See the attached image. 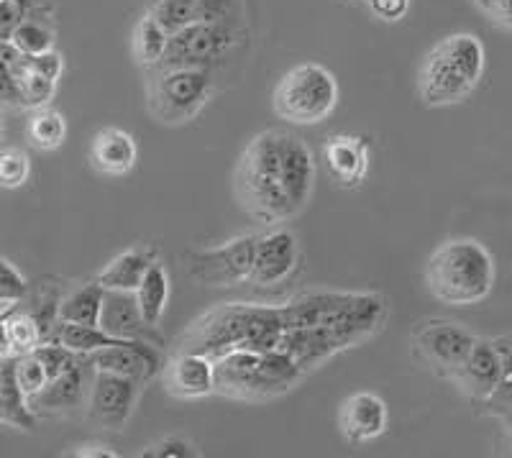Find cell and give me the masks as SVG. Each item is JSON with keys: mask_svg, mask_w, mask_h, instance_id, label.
<instances>
[{"mask_svg": "<svg viewBox=\"0 0 512 458\" xmlns=\"http://www.w3.org/2000/svg\"><path fill=\"white\" fill-rule=\"evenodd\" d=\"M315 187V157L300 136L280 128L256 134L241 151L233 190L259 223H285L305 210Z\"/></svg>", "mask_w": 512, "mask_h": 458, "instance_id": "obj_1", "label": "cell"}, {"mask_svg": "<svg viewBox=\"0 0 512 458\" xmlns=\"http://www.w3.org/2000/svg\"><path fill=\"white\" fill-rule=\"evenodd\" d=\"M280 313L285 333L277 348L308 372L377 333L387 305L379 295L367 292H303L280 305Z\"/></svg>", "mask_w": 512, "mask_h": 458, "instance_id": "obj_2", "label": "cell"}, {"mask_svg": "<svg viewBox=\"0 0 512 458\" xmlns=\"http://www.w3.org/2000/svg\"><path fill=\"white\" fill-rule=\"evenodd\" d=\"M285 333L280 308L231 302L200 315L182 338L180 351L221 359L231 351H272Z\"/></svg>", "mask_w": 512, "mask_h": 458, "instance_id": "obj_3", "label": "cell"}, {"mask_svg": "<svg viewBox=\"0 0 512 458\" xmlns=\"http://www.w3.org/2000/svg\"><path fill=\"white\" fill-rule=\"evenodd\" d=\"M425 285L443 305H477L495 287V259L477 238H451L425 264Z\"/></svg>", "mask_w": 512, "mask_h": 458, "instance_id": "obj_4", "label": "cell"}, {"mask_svg": "<svg viewBox=\"0 0 512 458\" xmlns=\"http://www.w3.org/2000/svg\"><path fill=\"white\" fill-rule=\"evenodd\" d=\"M484 44L474 34H451L425 54L418 72V95L425 105L461 103L474 93L484 75Z\"/></svg>", "mask_w": 512, "mask_h": 458, "instance_id": "obj_5", "label": "cell"}, {"mask_svg": "<svg viewBox=\"0 0 512 458\" xmlns=\"http://www.w3.org/2000/svg\"><path fill=\"white\" fill-rule=\"evenodd\" d=\"M303 369L280 348L231 351L216 359V392L241 402H264L285 395L303 379Z\"/></svg>", "mask_w": 512, "mask_h": 458, "instance_id": "obj_6", "label": "cell"}, {"mask_svg": "<svg viewBox=\"0 0 512 458\" xmlns=\"http://www.w3.org/2000/svg\"><path fill=\"white\" fill-rule=\"evenodd\" d=\"M338 82L323 64H297L277 82L272 95L274 113L295 126L323 123L338 105Z\"/></svg>", "mask_w": 512, "mask_h": 458, "instance_id": "obj_7", "label": "cell"}, {"mask_svg": "<svg viewBox=\"0 0 512 458\" xmlns=\"http://www.w3.org/2000/svg\"><path fill=\"white\" fill-rule=\"evenodd\" d=\"M241 34V24H192L169 36L162 59L149 70H210L228 57Z\"/></svg>", "mask_w": 512, "mask_h": 458, "instance_id": "obj_8", "label": "cell"}, {"mask_svg": "<svg viewBox=\"0 0 512 458\" xmlns=\"http://www.w3.org/2000/svg\"><path fill=\"white\" fill-rule=\"evenodd\" d=\"M208 95V70H157L149 80V113L164 126H180L203 111Z\"/></svg>", "mask_w": 512, "mask_h": 458, "instance_id": "obj_9", "label": "cell"}, {"mask_svg": "<svg viewBox=\"0 0 512 458\" xmlns=\"http://www.w3.org/2000/svg\"><path fill=\"white\" fill-rule=\"evenodd\" d=\"M259 236L233 238L216 249H198L185 254V269L192 279L208 287H233L249 282Z\"/></svg>", "mask_w": 512, "mask_h": 458, "instance_id": "obj_10", "label": "cell"}, {"mask_svg": "<svg viewBox=\"0 0 512 458\" xmlns=\"http://www.w3.org/2000/svg\"><path fill=\"white\" fill-rule=\"evenodd\" d=\"M474 341L477 336L472 331L451 320H428L420 323L413 333L415 356L443 379H451L459 372Z\"/></svg>", "mask_w": 512, "mask_h": 458, "instance_id": "obj_11", "label": "cell"}, {"mask_svg": "<svg viewBox=\"0 0 512 458\" xmlns=\"http://www.w3.org/2000/svg\"><path fill=\"white\" fill-rule=\"evenodd\" d=\"M141 384L111 372H95L88 395V418L103 430H123L134 415Z\"/></svg>", "mask_w": 512, "mask_h": 458, "instance_id": "obj_12", "label": "cell"}, {"mask_svg": "<svg viewBox=\"0 0 512 458\" xmlns=\"http://www.w3.org/2000/svg\"><path fill=\"white\" fill-rule=\"evenodd\" d=\"M95 372H111L118 377H128L146 384L164 369L162 351L157 343L149 341H118L113 346H103L88 354Z\"/></svg>", "mask_w": 512, "mask_h": 458, "instance_id": "obj_13", "label": "cell"}, {"mask_svg": "<svg viewBox=\"0 0 512 458\" xmlns=\"http://www.w3.org/2000/svg\"><path fill=\"white\" fill-rule=\"evenodd\" d=\"M93 364L85 354H80L77 364L59 377L49 379L47 387L29 397V407L34 415H57V412H75L88 405L90 382H93Z\"/></svg>", "mask_w": 512, "mask_h": 458, "instance_id": "obj_14", "label": "cell"}, {"mask_svg": "<svg viewBox=\"0 0 512 458\" xmlns=\"http://www.w3.org/2000/svg\"><path fill=\"white\" fill-rule=\"evenodd\" d=\"M98 328H103L108 336L121 338V341H149L157 343L159 348L164 346V338L157 325H149L141 315L136 292L105 290Z\"/></svg>", "mask_w": 512, "mask_h": 458, "instance_id": "obj_15", "label": "cell"}, {"mask_svg": "<svg viewBox=\"0 0 512 458\" xmlns=\"http://www.w3.org/2000/svg\"><path fill=\"white\" fill-rule=\"evenodd\" d=\"M502 379H505V366H502V356L497 351V346L492 343V338H477L469 356L464 359V364L459 366V372L451 377V382L464 395L482 402L484 397L495 392V387Z\"/></svg>", "mask_w": 512, "mask_h": 458, "instance_id": "obj_16", "label": "cell"}, {"mask_svg": "<svg viewBox=\"0 0 512 458\" xmlns=\"http://www.w3.org/2000/svg\"><path fill=\"white\" fill-rule=\"evenodd\" d=\"M297 261H300V249H297V238L290 231L280 228L267 236H259L249 282L259 287L277 285L295 272Z\"/></svg>", "mask_w": 512, "mask_h": 458, "instance_id": "obj_17", "label": "cell"}, {"mask_svg": "<svg viewBox=\"0 0 512 458\" xmlns=\"http://www.w3.org/2000/svg\"><path fill=\"white\" fill-rule=\"evenodd\" d=\"M164 384L172 397L200 400L216 392V361L203 354L180 351L164 366Z\"/></svg>", "mask_w": 512, "mask_h": 458, "instance_id": "obj_18", "label": "cell"}, {"mask_svg": "<svg viewBox=\"0 0 512 458\" xmlns=\"http://www.w3.org/2000/svg\"><path fill=\"white\" fill-rule=\"evenodd\" d=\"M338 425L349 443L377 441L387 430V405L374 392H356L338 410Z\"/></svg>", "mask_w": 512, "mask_h": 458, "instance_id": "obj_19", "label": "cell"}, {"mask_svg": "<svg viewBox=\"0 0 512 458\" xmlns=\"http://www.w3.org/2000/svg\"><path fill=\"white\" fill-rule=\"evenodd\" d=\"M323 162L338 187H359L369 169V144L359 136H331L323 146Z\"/></svg>", "mask_w": 512, "mask_h": 458, "instance_id": "obj_20", "label": "cell"}, {"mask_svg": "<svg viewBox=\"0 0 512 458\" xmlns=\"http://www.w3.org/2000/svg\"><path fill=\"white\" fill-rule=\"evenodd\" d=\"M139 162L136 139L123 128H103L90 144V164L105 177H126Z\"/></svg>", "mask_w": 512, "mask_h": 458, "instance_id": "obj_21", "label": "cell"}, {"mask_svg": "<svg viewBox=\"0 0 512 458\" xmlns=\"http://www.w3.org/2000/svg\"><path fill=\"white\" fill-rule=\"evenodd\" d=\"M0 423L18 430L36 428V415L16 382V356H0Z\"/></svg>", "mask_w": 512, "mask_h": 458, "instance_id": "obj_22", "label": "cell"}, {"mask_svg": "<svg viewBox=\"0 0 512 458\" xmlns=\"http://www.w3.org/2000/svg\"><path fill=\"white\" fill-rule=\"evenodd\" d=\"M157 254L146 246H136V249H128L123 254H118L116 259L108 261V267L98 274V282L105 290H128L136 292V287L141 285L144 274L149 272Z\"/></svg>", "mask_w": 512, "mask_h": 458, "instance_id": "obj_23", "label": "cell"}, {"mask_svg": "<svg viewBox=\"0 0 512 458\" xmlns=\"http://www.w3.org/2000/svg\"><path fill=\"white\" fill-rule=\"evenodd\" d=\"M105 287L98 279L88 285L77 287L75 292L59 300V320L62 323H80V325H98L100 308H103Z\"/></svg>", "mask_w": 512, "mask_h": 458, "instance_id": "obj_24", "label": "cell"}, {"mask_svg": "<svg viewBox=\"0 0 512 458\" xmlns=\"http://www.w3.org/2000/svg\"><path fill=\"white\" fill-rule=\"evenodd\" d=\"M169 300V274L164 269V264H159V259L154 261L149 272L144 274L141 285L136 287V302H139L141 315L149 325H159L162 320L164 308H167Z\"/></svg>", "mask_w": 512, "mask_h": 458, "instance_id": "obj_25", "label": "cell"}, {"mask_svg": "<svg viewBox=\"0 0 512 458\" xmlns=\"http://www.w3.org/2000/svg\"><path fill=\"white\" fill-rule=\"evenodd\" d=\"M6 338L11 356L31 354L39 343H44V331H41L39 320L34 318L29 308H21V302L6 308Z\"/></svg>", "mask_w": 512, "mask_h": 458, "instance_id": "obj_26", "label": "cell"}, {"mask_svg": "<svg viewBox=\"0 0 512 458\" xmlns=\"http://www.w3.org/2000/svg\"><path fill=\"white\" fill-rule=\"evenodd\" d=\"M11 75L18 87V95H21V105H24V108H44V105L54 98L57 82L39 75L36 70H31L21 54L11 62Z\"/></svg>", "mask_w": 512, "mask_h": 458, "instance_id": "obj_27", "label": "cell"}, {"mask_svg": "<svg viewBox=\"0 0 512 458\" xmlns=\"http://www.w3.org/2000/svg\"><path fill=\"white\" fill-rule=\"evenodd\" d=\"M146 13L172 36L187 26L200 24V0H149Z\"/></svg>", "mask_w": 512, "mask_h": 458, "instance_id": "obj_28", "label": "cell"}, {"mask_svg": "<svg viewBox=\"0 0 512 458\" xmlns=\"http://www.w3.org/2000/svg\"><path fill=\"white\" fill-rule=\"evenodd\" d=\"M54 341H59L62 346L70 348V351H75V354L88 356V354H93V351H98V348L113 346V343H118L121 338L108 336V333H105L103 328H98V325L62 323V320H59L57 333H54Z\"/></svg>", "mask_w": 512, "mask_h": 458, "instance_id": "obj_29", "label": "cell"}, {"mask_svg": "<svg viewBox=\"0 0 512 458\" xmlns=\"http://www.w3.org/2000/svg\"><path fill=\"white\" fill-rule=\"evenodd\" d=\"M44 11H26V18L13 31L11 44L18 49V54H44L54 49V29L39 18Z\"/></svg>", "mask_w": 512, "mask_h": 458, "instance_id": "obj_30", "label": "cell"}, {"mask_svg": "<svg viewBox=\"0 0 512 458\" xmlns=\"http://www.w3.org/2000/svg\"><path fill=\"white\" fill-rule=\"evenodd\" d=\"M169 34L154 21L149 13L139 18L134 29V54L144 67H154L167 49Z\"/></svg>", "mask_w": 512, "mask_h": 458, "instance_id": "obj_31", "label": "cell"}, {"mask_svg": "<svg viewBox=\"0 0 512 458\" xmlns=\"http://www.w3.org/2000/svg\"><path fill=\"white\" fill-rule=\"evenodd\" d=\"M29 139L41 151L59 149L67 139V121L57 111H39L29 123Z\"/></svg>", "mask_w": 512, "mask_h": 458, "instance_id": "obj_32", "label": "cell"}, {"mask_svg": "<svg viewBox=\"0 0 512 458\" xmlns=\"http://www.w3.org/2000/svg\"><path fill=\"white\" fill-rule=\"evenodd\" d=\"M31 354L36 356V359L41 361V366L47 369V377L54 379L59 377V374H64L67 369H72V366L77 364V359H80V354H75V351H70L67 346H62L59 341H44L39 343V346L31 351Z\"/></svg>", "mask_w": 512, "mask_h": 458, "instance_id": "obj_33", "label": "cell"}, {"mask_svg": "<svg viewBox=\"0 0 512 458\" xmlns=\"http://www.w3.org/2000/svg\"><path fill=\"white\" fill-rule=\"evenodd\" d=\"M31 174L29 154L21 149H3L0 151V187L3 190H16L24 185Z\"/></svg>", "mask_w": 512, "mask_h": 458, "instance_id": "obj_34", "label": "cell"}, {"mask_svg": "<svg viewBox=\"0 0 512 458\" xmlns=\"http://www.w3.org/2000/svg\"><path fill=\"white\" fill-rule=\"evenodd\" d=\"M16 382L26 395V400H29V397H34L36 392L47 387V369L41 366V361L34 354L16 356Z\"/></svg>", "mask_w": 512, "mask_h": 458, "instance_id": "obj_35", "label": "cell"}, {"mask_svg": "<svg viewBox=\"0 0 512 458\" xmlns=\"http://www.w3.org/2000/svg\"><path fill=\"white\" fill-rule=\"evenodd\" d=\"M26 292H29V285L21 277V272L13 267L11 261L0 259V308H11V305L24 302Z\"/></svg>", "mask_w": 512, "mask_h": 458, "instance_id": "obj_36", "label": "cell"}, {"mask_svg": "<svg viewBox=\"0 0 512 458\" xmlns=\"http://www.w3.org/2000/svg\"><path fill=\"white\" fill-rule=\"evenodd\" d=\"M16 57H18V49L13 47L11 41H0V105H16V108H24V105H21V95H18V87L11 75V62Z\"/></svg>", "mask_w": 512, "mask_h": 458, "instance_id": "obj_37", "label": "cell"}, {"mask_svg": "<svg viewBox=\"0 0 512 458\" xmlns=\"http://www.w3.org/2000/svg\"><path fill=\"white\" fill-rule=\"evenodd\" d=\"M200 24H241V0H200Z\"/></svg>", "mask_w": 512, "mask_h": 458, "instance_id": "obj_38", "label": "cell"}, {"mask_svg": "<svg viewBox=\"0 0 512 458\" xmlns=\"http://www.w3.org/2000/svg\"><path fill=\"white\" fill-rule=\"evenodd\" d=\"M484 410L489 415L502 420H512V374H507L500 384L495 387V392L482 400Z\"/></svg>", "mask_w": 512, "mask_h": 458, "instance_id": "obj_39", "label": "cell"}, {"mask_svg": "<svg viewBox=\"0 0 512 458\" xmlns=\"http://www.w3.org/2000/svg\"><path fill=\"white\" fill-rule=\"evenodd\" d=\"M195 456H200V453L195 451V446H192L190 441H185V438H177V435H172V438H162L157 446H152L149 451L141 453V458H195Z\"/></svg>", "mask_w": 512, "mask_h": 458, "instance_id": "obj_40", "label": "cell"}, {"mask_svg": "<svg viewBox=\"0 0 512 458\" xmlns=\"http://www.w3.org/2000/svg\"><path fill=\"white\" fill-rule=\"evenodd\" d=\"M26 18V8L18 0H0V41H11L13 31Z\"/></svg>", "mask_w": 512, "mask_h": 458, "instance_id": "obj_41", "label": "cell"}, {"mask_svg": "<svg viewBox=\"0 0 512 458\" xmlns=\"http://www.w3.org/2000/svg\"><path fill=\"white\" fill-rule=\"evenodd\" d=\"M482 13H487L497 26L512 31V0H474Z\"/></svg>", "mask_w": 512, "mask_h": 458, "instance_id": "obj_42", "label": "cell"}, {"mask_svg": "<svg viewBox=\"0 0 512 458\" xmlns=\"http://www.w3.org/2000/svg\"><path fill=\"white\" fill-rule=\"evenodd\" d=\"M369 8L382 21H400L410 11V0H367Z\"/></svg>", "mask_w": 512, "mask_h": 458, "instance_id": "obj_43", "label": "cell"}, {"mask_svg": "<svg viewBox=\"0 0 512 458\" xmlns=\"http://www.w3.org/2000/svg\"><path fill=\"white\" fill-rule=\"evenodd\" d=\"M492 343H495L497 351H500L502 366H505V377H507V374H512V331L505 333V336L492 338Z\"/></svg>", "mask_w": 512, "mask_h": 458, "instance_id": "obj_44", "label": "cell"}, {"mask_svg": "<svg viewBox=\"0 0 512 458\" xmlns=\"http://www.w3.org/2000/svg\"><path fill=\"white\" fill-rule=\"evenodd\" d=\"M88 451H75L80 458H118V451H108V446H85Z\"/></svg>", "mask_w": 512, "mask_h": 458, "instance_id": "obj_45", "label": "cell"}, {"mask_svg": "<svg viewBox=\"0 0 512 458\" xmlns=\"http://www.w3.org/2000/svg\"><path fill=\"white\" fill-rule=\"evenodd\" d=\"M0 356H11L6 338V308H0Z\"/></svg>", "mask_w": 512, "mask_h": 458, "instance_id": "obj_46", "label": "cell"}, {"mask_svg": "<svg viewBox=\"0 0 512 458\" xmlns=\"http://www.w3.org/2000/svg\"><path fill=\"white\" fill-rule=\"evenodd\" d=\"M26 11H47L49 0H18Z\"/></svg>", "mask_w": 512, "mask_h": 458, "instance_id": "obj_47", "label": "cell"}, {"mask_svg": "<svg viewBox=\"0 0 512 458\" xmlns=\"http://www.w3.org/2000/svg\"><path fill=\"white\" fill-rule=\"evenodd\" d=\"M507 423V433H510V446H512V420H505Z\"/></svg>", "mask_w": 512, "mask_h": 458, "instance_id": "obj_48", "label": "cell"}, {"mask_svg": "<svg viewBox=\"0 0 512 458\" xmlns=\"http://www.w3.org/2000/svg\"><path fill=\"white\" fill-rule=\"evenodd\" d=\"M3 131H6V126H3V121H0V139H3Z\"/></svg>", "mask_w": 512, "mask_h": 458, "instance_id": "obj_49", "label": "cell"}]
</instances>
